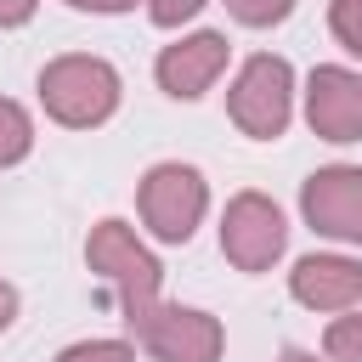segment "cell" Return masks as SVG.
Instances as JSON below:
<instances>
[{
	"label": "cell",
	"instance_id": "7a4b0ae2",
	"mask_svg": "<svg viewBox=\"0 0 362 362\" xmlns=\"http://www.w3.org/2000/svg\"><path fill=\"white\" fill-rule=\"evenodd\" d=\"M85 260L90 272L119 294L124 305V322L147 305H158V288H164V266L153 260V249L124 226V221H96L90 226V243H85Z\"/></svg>",
	"mask_w": 362,
	"mask_h": 362
},
{
	"label": "cell",
	"instance_id": "ba28073f",
	"mask_svg": "<svg viewBox=\"0 0 362 362\" xmlns=\"http://www.w3.org/2000/svg\"><path fill=\"white\" fill-rule=\"evenodd\" d=\"M305 124L322 141H362V74L322 62L305 79Z\"/></svg>",
	"mask_w": 362,
	"mask_h": 362
},
{
	"label": "cell",
	"instance_id": "5bb4252c",
	"mask_svg": "<svg viewBox=\"0 0 362 362\" xmlns=\"http://www.w3.org/2000/svg\"><path fill=\"white\" fill-rule=\"evenodd\" d=\"M328 28L345 51L362 57V0H328Z\"/></svg>",
	"mask_w": 362,
	"mask_h": 362
},
{
	"label": "cell",
	"instance_id": "ac0fdd59",
	"mask_svg": "<svg viewBox=\"0 0 362 362\" xmlns=\"http://www.w3.org/2000/svg\"><path fill=\"white\" fill-rule=\"evenodd\" d=\"M74 11H130L136 0H68Z\"/></svg>",
	"mask_w": 362,
	"mask_h": 362
},
{
	"label": "cell",
	"instance_id": "9c48e42d",
	"mask_svg": "<svg viewBox=\"0 0 362 362\" xmlns=\"http://www.w3.org/2000/svg\"><path fill=\"white\" fill-rule=\"evenodd\" d=\"M226 57H232L226 34H221V28H198V34H181L175 45H164L158 62H153V74H158V85H164L175 102H198V96L226 74Z\"/></svg>",
	"mask_w": 362,
	"mask_h": 362
},
{
	"label": "cell",
	"instance_id": "5b68a950",
	"mask_svg": "<svg viewBox=\"0 0 362 362\" xmlns=\"http://www.w3.org/2000/svg\"><path fill=\"white\" fill-rule=\"evenodd\" d=\"M136 339L158 356V362H221V345H226V328L198 311V305H147L130 317Z\"/></svg>",
	"mask_w": 362,
	"mask_h": 362
},
{
	"label": "cell",
	"instance_id": "8fae6325",
	"mask_svg": "<svg viewBox=\"0 0 362 362\" xmlns=\"http://www.w3.org/2000/svg\"><path fill=\"white\" fill-rule=\"evenodd\" d=\"M28 147H34V119H28V107L11 102V96H0V170L23 164Z\"/></svg>",
	"mask_w": 362,
	"mask_h": 362
},
{
	"label": "cell",
	"instance_id": "8992f818",
	"mask_svg": "<svg viewBox=\"0 0 362 362\" xmlns=\"http://www.w3.org/2000/svg\"><path fill=\"white\" fill-rule=\"evenodd\" d=\"M283 243H288V226H283V209L266 192L226 198V209H221V255L238 272H272Z\"/></svg>",
	"mask_w": 362,
	"mask_h": 362
},
{
	"label": "cell",
	"instance_id": "6da1fadb",
	"mask_svg": "<svg viewBox=\"0 0 362 362\" xmlns=\"http://www.w3.org/2000/svg\"><path fill=\"white\" fill-rule=\"evenodd\" d=\"M119 90H124V85H119L113 62L85 57V51L51 57V62L40 68V107H45L57 124H68V130H96V124H107L113 107H119Z\"/></svg>",
	"mask_w": 362,
	"mask_h": 362
},
{
	"label": "cell",
	"instance_id": "9a60e30c",
	"mask_svg": "<svg viewBox=\"0 0 362 362\" xmlns=\"http://www.w3.org/2000/svg\"><path fill=\"white\" fill-rule=\"evenodd\" d=\"M57 362H136V351H130L124 339H79V345H68Z\"/></svg>",
	"mask_w": 362,
	"mask_h": 362
},
{
	"label": "cell",
	"instance_id": "7c38bea8",
	"mask_svg": "<svg viewBox=\"0 0 362 362\" xmlns=\"http://www.w3.org/2000/svg\"><path fill=\"white\" fill-rule=\"evenodd\" d=\"M322 351H328L334 362H362V305L328 322V334H322Z\"/></svg>",
	"mask_w": 362,
	"mask_h": 362
},
{
	"label": "cell",
	"instance_id": "ffe728a7",
	"mask_svg": "<svg viewBox=\"0 0 362 362\" xmlns=\"http://www.w3.org/2000/svg\"><path fill=\"white\" fill-rule=\"evenodd\" d=\"M277 362H317V356H305V351H283Z\"/></svg>",
	"mask_w": 362,
	"mask_h": 362
},
{
	"label": "cell",
	"instance_id": "2e32d148",
	"mask_svg": "<svg viewBox=\"0 0 362 362\" xmlns=\"http://www.w3.org/2000/svg\"><path fill=\"white\" fill-rule=\"evenodd\" d=\"M209 0H147V17L158 23V28H181L187 17H198Z\"/></svg>",
	"mask_w": 362,
	"mask_h": 362
},
{
	"label": "cell",
	"instance_id": "3957f363",
	"mask_svg": "<svg viewBox=\"0 0 362 362\" xmlns=\"http://www.w3.org/2000/svg\"><path fill=\"white\" fill-rule=\"evenodd\" d=\"M226 113H232V124H238L243 136L277 141V136L288 130V119H294V68H288L283 57H272V51L249 57V62L238 68L232 90H226Z\"/></svg>",
	"mask_w": 362,
	"mask_h": 362
},
{
	"label": "cell",
	"instance_id": "d6986e66",
	"mask_svg": "<svg viewBox=\"0 0 362 362\" xmlns=\"http://www.w3.org/2000/svg\"><path fill=\"white\" fill-rule=\"evenodd\" d=\"M11 317H17V288H11V283H0V334L11 328Z\"/></svg>",
	"mask_w": 362,
	"mask_h": 362
},
{
	"label": "cell",
	"instance_id": "277c9868",
	"mask_svg": "<svg viewBox=\"0 0 362 362\" xmlns=\"http://www.w3.org/2000/svg\"><path fill=\"white\" fill-rule=\"evenodd\" d=\"M136 209H141V221H147V232L158 243H187L198 232L204 209H209V187H204V175L192 164H175L170 158V164H153L141 175Z\"/></svg>",
	"mask_w": 362,
	"mask_h": 362
},
{
	"label": "cell",
	"instance_id": "52a82bcc",
	"mask_svg": "<svg viewBox=\"0 0 362 362\" xmlns=\"http://www.w3.org/2000/svg\"><path fill=\"white\" fill-rule=\"evenodd\" d=\"M300 215H305L311 232L362 249V170L356 164L311 170L305 187H300Z\"/></svg>",
	"mask_w": 362,
	"mask_h": 362
},
{
	"label": "cell",
	"instance_id": "30bf717a",
	"mask_svg": "<svg viewBox=\"0 0 362 362\" xmlns=\"http://www.w3.org/2000/svg\"><path fill=\"white\" fill-rule=\"evenodd\" d=\"M288 294L305 311H356L362 305V260H351V255H305L288 272Z\"/></svg>",
	"mask_w": 362,
	"mask_h": 362
},
{
	"label": "cell",
	"instance_id": "e0dca14e",
	"mask_svg": "<svg viewBox=\"0 0 362 362\" xmlns=\"http://www.w3.org/2000/svg\"><path fill=\"white\" fill-rule=\"evenodd\" d=\"M34 6L40 0H0V28H23L34 17Z\"/></svg>",
	"mask_w": 362,
	"mask_h": 362
},
{
	"label": "cell",
	"instance_id": "4fadbf2b",
	"mask_svg": "<svg viewBox=\"0 0 362 362\" xmlns=\"http://www.w3.org/2000/svg\"><path fill=\"white\" fill-rule=\"evenodd\" d=\"M243 28H272V23H283L288 11H294V0H221Z\"/></svg>",
	"mask_w": 362,
	"mask_h": 362
}]
</instances>
